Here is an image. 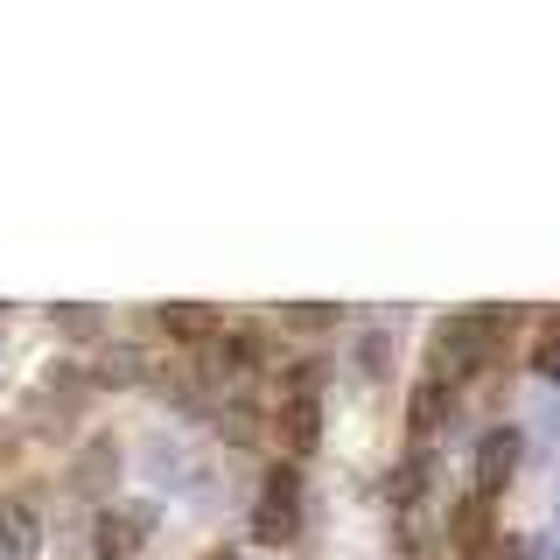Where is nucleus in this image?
I'll list each match as a JSON object with an SVG mask.
<instances>
[{
    "instance_id": "obj_10",
    "label": "nucleus",
    "mask_w": 560,
    "mask_h": 560,
    "mask_svg": "<svg viewBox=\"0 0 560 560\" xmlns=\"http://www.w3.org/2000/svg\"><path fill=\"white\" fill-rule=\"evenodd\" d=\"M385 364H393V343H385V337H364V372L385 378Z\"/></svg>"
},
{
    "instance_id": "obj_2",
    "label": "nucleus",
    "mask_w": 560,
    "mask_h": 560,
    "mask_svg": "<svg viewBox=\"0 0 560 560\" xmlns=\"http://www.w3.org/2000/svg\"><path fill=\"white\" fill-rule=\"evenodd\" d=\"M148 533H154V504H113V512H98V525H92V553L98 560H133L148 547Z\"/></svg>"
},
{
    "instance_id": "obj_7",
    "label": "nucleus",
    "mask_w": 560,
    "mask_h": 560,
    "mask_svg": "<svg viewBox=\"0 0 560 560\" xmlns=\"http://www.w3.org/2000/svg\"><path fill=\"white\" fill-rule=\"evenodd\" d=\"M442 413H448V385H442V378H420V385H413V407H407V434H413V455H420V442H434V428H442Z\"/></svg>"
},
{
    "instance_id": "obj_4",
    "label": "nucleus",
    "mask_w": 560,
    "mask_h": 560,
    "mask_svg": "<svg viewBox=\"0 0 560 560\" xmlns=\"http://www.w3.org/2000/svg\"><path fill=\"white\" fill-rule=\"evenodd\" d=\"M273 434H280V448H288V455L323 448V399H315V393H288V399H280V413H273Z\"/></svg>"
},
{
    "instance_id": "obj_3",
    "label": "nucleus",
    "mask_w": 560,
    "mask_h": 560,
    "mask_svg": "<svg viewBox=\"0 0 560 560\" xmlns=\"http://www.w3.org/2000/svg\"><path fill=\"white\" fill-rule=\"evenodd\" d=\"M518 448H525V434H518V428H490L483 442H477V463H469V477H477V498H498V490L512 483Z\"/></svg>"
},
{
    "instance_id": "obj_5",
    "label": "nucleus",
    "mask_w": 560,
    "mask_h": 560,
    "mask_svg": "<svg viewBox=\"0 0 560 560\" xmlns=\"http://www.w3.org/2000/svg\"><path fill=\"white\" fill-rule=\"evenodd\" d=\"M154 329H168V343H218L224 329H218V315L197 308V302H168V308H154Z\"/></svg>"
},
{
    "instance_id": "obj_11",
    "label": "nucleus",
    "mask_w": 560,
    "mask_h": 560,
    "mask_svg": "<svg viewBox=\"0 0 560 560\" xmlns=\"http://www.w3.org/2000/svg\"><path fill=\"white\" fill-rule=\"evenodd\" d=\"M57 323H63V329H98V315H92V308H57Z\"/></svg>"
},
{
    "instance_id": "obj_9",
    "label": "nucleus",
    "mask_w": 560,
    "mask_h": 560,
    "mask_svg": "<svg viewBox=\"0 0 560 560\" xmlns=\"http://www.w3.org/2000/svg\"><path fill=\"white\" fill-rule=\"evenodd\" d=\"M280 323H288V329H337V308H329V302H294Z\"/></svg>"
},
{
    "instance_id": "obj_8",
    "label": "nucleus",
    "mask_w": 560,
    "mask_h": 560,
    "mask_svg": "<svg viewBox=\"0 0 560 560\" xmlns=\"http://www.w3.org/2000/svg\"><path fill=\"white\" fill-rule=\"evenodd\" d=\"M533 372L560 385V308L539 315V343H533Z\"/></svg>"
},
{
    "instance_id": "obj_1",
    "label": "nucleus",
    "mask_w": 560,
    "mask_h": 560,
    "mask_svg": "<svg viewBox=\"0 0 560 560\" xmlns=\"http://www.w3.org/2000/svg\"><path fill=\"white\" fill-rule=\"evenodd\" d=\"M294 525H302V477H294V463H273V469H267V483H259L253 539H259V547H288Z\"/></svg>"
},
{
    "instance_id": "obj_6",
    "label": "nucleus",
    "mask_w": 560,
    "mask_h": 560,
    "mask_svg": "<svg viewBox=\"0 0 560 560\" xmlns=\"http://www.w3.org/2000/svg\"><path fill=\"white\" fill-rule=\"evenodd\" d=\"M43 547V518L35 504H0V560H28Z\"/></svg>"
}]
</instances>
